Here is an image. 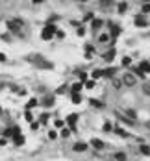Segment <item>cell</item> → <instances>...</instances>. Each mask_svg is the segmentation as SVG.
<instances>
[{"label":"cell","mask_w":150,"mask_h":161,"mask_svg":"<svg viewBox=\"0 0 150 161\" xmlns=\"http://www.w3.org/2000/svg\"><path fill=\"white\" fill-rule=\"evenodd\" d=\"M122 83H124V85H128V87H134V85L137 83V78H135L132 72H126V74L122 76Z\"/></svg>","instance_id":"cell-1"},{"label":"cell","mask_w":150,"mask_h":161,"mask_svg":"<svg viewBox=\"0 0 150 161\" xmlns=\"http://www.w3.org/2000/svg\"><path fill=\"white\" fill-rule=\"evenodd\" d=\"M7 28H9V32H13V33H19L20 32V28H22V22L20 20H7Z\"/></svg>","instance_id":"cell-2"},{"label":"cell","mask_w":150,"mask_h":161,"mask_svg":"<svg viewBox=\"0 0 150 161\" xmlns=\"http://www.w3.org/2000/svg\"><path fill=\"white\" fill-rule=\"evenodd\" d=\"M54 33H56V26H54V24H48V26H45V30L41 32V37H43V39H50Z\"/></svg>","instance_id":"cell-3"},{"label":"cell","mask_w":150,"mask_h":161,"mask_svg":"<svg viewBox=\"0 0 150 161\" xmlns=\"http://www.w3.org/2000/svg\"><path fill=\"white\" fill-rule=\"evenodd\" d=\"M135 24H137V26H147V19H145V15H137V17H135Z\"/></svg>","instance_id":"cell-4"},{"label":"cell","mask_w":150,"mask_h":161,"mask_svg":"<svg viewBox=\"0 0 150 161\" xmlns=\"http://www.w3.org/2000/svg\"><path fill=\"white\" fill-rule=\"evenodd\" d=\"M137 69H139L141 72H150V63H148V61H143V63H141Z\"/></svg>","instance_id":"cell-5"},{"label":"cell","mask_w":150,"mask_h":161,"mask_svg":"<svg viewBox=\"0 0 150 161\" xmlns=\"http://www.w3.org/2000/svg\"><path fill=\"white\" fill-rule=\"evenodd\" d=\"M91 145H93L96 150H102V148H104V143H102L100 139H93V141H91Z\"/></svg>","instance_id":"cell-6"},{"label":"cell","mask_w":150,"mask_h":161,"mask_svg":"<svg viewBox=\"0 0 150 161\" xmlns=\"http://www.w3.org/2000/svg\"><path fill=\"white\" fill-rule=\"evenodd\" d=\"M72 148H74L76 152H84V150H87V145H85V143H76Z\"/></svg>","instance_id":"cell-7"},{"label":"cell","mask_w":150,"mask_h":161,"mask_svg":"<svg viewBox=\"0 0 150 161\" xmlns=\"http://www.w3.org/2000/svg\"><path fill=\"white\" fill-rule=\"evenodd\" d=\"M113 56H115V50H113V48H111V50H109V52H106V54H104V56H102V57H104V59H106V61H111V59H113Z\"/></svg>","instance_id":"cell-8"},{"label":"cell","mask_w":150,"mask_h":161,"mask_svg":"<svg viewBox=\"0 0 150 161\" xmlns=\"http://www.w3.org/2000/svg\"><path fill=\"white\" fill-rule=\"evenodd\" d=\"M76 121H78V115H74V113H72V115H69V119H67V122H69L71 126H74V124H76Z\"/></svg>","instance_id":"cell-9"},{"label":"cell","mask_w":150,"mask_h":161,"mask_svg":"<svg viewBox=\"0 0 150 161\" xmlns=\"http://www.w3.org/2000/svg\"><path fill=\"white\" fill-rule=\"evenodd\" d=\"M115 159L117 161H126V154H124V152H117V154H115Z\"/></svg>","instance_id":"cell-10"},{"label":"cell","mask_w":150,"mask_h":161,"mask_svg":"<svg viewBox=\"0 0 150 161\" xmlns=\"http://www.w3.org/2000/svg\"><path fill=\"white\" fill-rule=\"evenodd\" d=\"M100 26H102V20H100V19H95V20H93V30H98Z\"/></svg>","instance_id":"cell-11"},{"label":"cell","mask_w":150,"mask_h":161,"mask_svg":"<svg viewBox=\"0 0 150 161\" xmlns=\"http://www.w3.org/2000/svg\"><path fill=\"white\" fill-rule=\"evenodd\" d=\"M141 154H145V156H148L150 154V148L147 146V145H141Z\"/></svg>","instance_id":"cell-12"},{"label":"cell","mask_w":150,"mask_h":161,"mask_svg":"<svg viewBox=\"0 0 150 161\" xmlns=\"http://www.w3.org/2000/svg\"><path fill=\"white\" fill-rule=\"evenodd\" d=\"M43 104H45V106H48V108H50V106H52V104H54V96H50V98H45V102H43Z\"/></svg>","instance_id":"cell-13"},{"label":"cell","mask_w":150,"mask_h":161,"mask_svg":"<svg viewBox=\"0 0 150 161\" xmlns=\"http://www.w3.org/2000/svg\"><path fill=\"white\" fill-rule=\"evenodd\" d=\"M22 143H24V137H20V135L17 133V135H15V145H22Z\"/></svg>","instance_id":"cell-14"},{"label":"cell","mask_w":150,"mask_h":161,"mask_svg":"<svg viewBox=\"0 0 150 161\" xmlns=\"http://www.w3.org/2000/svg\"><path fill=\"white\" fill-rule=\"evenodd\" d=\"M80 89H82V83H80V82H78V83H74V85H72V91H74V93H78V91H80Z\"/></svg>","instance_id":"cell-15"},{"label":"cell","mask_w":150,"mask_h":161,"mask_svg":"<svg viewBox=\"0 0 150 161\" xmlns=\"http://www.w3.org/2000/svg\"><path fill=\"white\" fill-rule=\"evenodd\" d=\"M72 102H74V104H80V95H78V93L72 95Z\"/></svg>","instance_id":"cell-16"},{"label":"cell","mask_w":150,"mask_h":161,"mask_svg":"<svg viewBox=\"0 0 150 161\" xmlns=\"http://www.w3.org/2000/svg\"><path fill=\"white\" fill-rule=\"evenodd\" d=\"M111 2H113V0H100V6L106 7V6H111Z\"/></svg>","instance_id":"cell-17"},{"label":"cell","mask_w":150,"mask_h":161,"mask_svg":"<svg viewBox=\"0 0 150 161\" xmlns=\"http://www.w3.org/2000/svg\"><path fill=\"white\" fill-rule=\"evenodd\" d=\"M111 33H113V35H119V33H121V28H119V26H113Z\"/></svg>","instance_id":"cell-18"},{"label":"cell","mask_w":150,"mask_h":161,"mask_svg":"<svg viewBox=\"0 0 150 161\" xmlns=\"http://www.w3.org/2000/svg\"><path fill=\"white\" fill-rule=\"evenodd\" d=\"M126 7H128V6H126L124 2H122V4H119V11H121V13H122V11H126Z\"/></svg>","instance_id":"cell-19"},{"label":"cell","mask_w":150,"mask_h":161,"mask_svg":"<svg viewBox=\"0 0 150 161\" xmlns=\"http://www.w3.org/2000/svg\"><path fill=\"white\" fill-rule=\"evenodd\" d=\"M108 39H109V35H108V33H104V35H100V43H106Z\"/></svg>","instance_id":"cell-20"},{"label":"cell","mask_w":150,"mask_h":161,"mask_svg":"<svg viewBox=\"0 0 150 161\" xmlns=\"http://www.w3.org/2000/svg\"><path fill=\"white\" fill-rule=\"evenodd\" d=\"M102 72H104V70H95V72H93V78H98V76H102Z\"/></svg>","instance_id":"cell-21"},{"label":"cell","mask_w":150,"mask_h":161,"mask_svg":"<svg viewBox=\"0 0 150 161\" xmlns=\"http://www.w3.org/2000/svg\"><path fill=\"white\" fill-rule=\"evenodd\" d=\"M143 11H145V13H150V4H145V6H143Z\"/></svg>","instance_id":"cell-22"},{"label":"cell","mask_w":150,"mask_h":161,"mask_svg":"<svg viewBox=\"0 0 150 161\" xmlns=\"http://www.w3.org/2000/svg\"><path fill=\"white\" fill-rule=\"evenodd\" d=\"M130 63H132V59H130V57H124V59H122V65H130Z\"/></svg>","instance_id":"cell-23"},{"label":"cell","mask_w":150,"mask_h":161,"mask_svg":"<svg viewBox=\"0 0 150 161\" xmlns=\"http://www.w3.org/2000/svg\"><path fill=\"white\" fill-rule=\"evenodd\" d=\"M113 72H115V69H108L106 70V76H113Z\"/></svg>","instance_id":"cell-24"},{"label":"cell","mask_w":150,"mask_h":161,"mask_svg":"<svg viewBox=\"0 0 150 161\" xmlns=\"http://www.w3.org/2000/svg\"><path fill=\"white\" fill-rule=\"evenodd\" d=\"M85 87H87V89H93V87H95V82H87Z\"/></svg>","instance_id":"cell-25"},{"label":"cell","mask_w":150,"mask_h":161,"mask_svg":"<svg viewBox=\"0 0 150 161\" xmlns=\"http://www.w3.org/2000/svg\"><path fill=\"white\" fill-rule=\"evenodd\" d=\"M91 104H93V106H96V108H102V104H100L98 100H91Z\"/></svg>","instance_id":"cell-26"},{"label":"cell","mask_w":150,"mask_h":161,"mask_svg":"<svg viewBox=\"0 0 150 161\" xmlns=\"http://www.w3.org/2000/svg\"><path fill=\"white\" fill-rule=\"evenodd\" d=\"M109 130H111V124H109V122H106V124H104V132H109Z\"/></svg>","instance_id":"cell-27"},{"label":"cell","mask_w":150,"mask_h":161,"mask_svg":"<svg viewBox=\"0 0 150 161\" xmlns=\"http://www.w3.org/2000/svg\"><path fill=\"white\" fill-rule=\"evenodd\" d=\"M80 80H82V82H85V80H87V74H85V72H82V74H80Z\"/></svg>","instance_id":"cell-28"},{"label":"cell","mask_w":150,"mask_h":161,"mask_svg":"<svg viewBox=\"0 0 150 161\" xmlns=\"http://www.w3.org/2000/svg\"><path fill=\"white\" fill-rule=\"evenodd\" d=\"M4 59H6V56H4V54L0 52V61H4Z\"/></svg>","instance_id":"cell-29"},{"label":"cell","mask_w":150,"mask_h":161,"mask_svg":"<svg viewBox=\"0 0 150 161\" xmlns=\"http://www.w3.org/2000/svg\"><path fill=\"white\" fill-rule=\"evenodd\" d=\"M33 2H35V4H39V2H43V0H33Z\"/></svg>","instance_id":"cell-30"},{"label":"cell","mask_w":150,"mask_h":161,"mask_svg":"<svg viewBox=\"0 0 150 161\" xmlns=\"http://www.w3.org/2000/svg\"><path fill=\"white\" fill-rule=\"evenodd\" d=\"M78 2H87V0H78Z\"/></svg>","instance_id":"cell-31"},{"label":"cell","mask_w":150,"mask_h":161,"mask_svg":"<svg viewBox=\"0 0 150 161\" xmlns=\"http://www.w3.org/2000/svg\"><path fill=\"white\" fill-rule=\"evenodd\" d=\"M145 2H150V0H145Z\"/></svg>","instance_id":"cell-32"}]
</instances>
